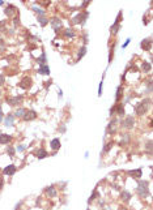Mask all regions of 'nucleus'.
I'll return each mask as SVG.
<instances>
[{
	"label": "nucleus",
	"instance_id": "nucleus-1",
	"mask_svg": "<svg viewBox=\"0 0 153 210\" xmlns=\"http://www.w3.org/2000/svg\"><path fill=\"white\" fill-rule=\"evenodd\" d=\"M148 108H149V99H145V101L140 102L136 107H135V111H136L138 115H144L148 111Z\"/></svg>",
	"mask_w": 153,
	"mask_h": 210
},
{
	"label": "nucleus",
	"instance_id": "nucleus-2",
	"mask_svg": "<svg viewBox=\"0 0 153 210\" xmlns=\"http://www.w3.org/2000/svg\"><path fill=\"white\" fill-rule=\"evenodd\" d=\"M138 192L140 197H145L148 195V184L145 182H140L139 183V187H138Z\"/></svg>",
	"mask_w": 153,
	"mask_h": 210
},
{
	"label": "nucleus",
	"instance_id": "nucleus-3",
	"mask_svg": "<svg viewBox=\"0 0 153 210\" xmlns=\"http://www.w3.org/2000/svg\"><path fill=\"white\" fill-rule=\"evenodd\" d=\"M86 17H88V12L85 11V12H83V13H79V15L73 19V22L75 24H84L85 20H86Z\"/></svg>",
	"mask_w": 153,
	"mask_h": 210
},
{
	"label": "nucleus",
	"instance_id": "nucleus-4",
	"mask_svg": "<svg viewBox=\"0 0 153 210\" xmlns=\"http://www.w3.org/2000/svg\"><path fill=\"white\" fill-rule=\"evenodd\" d=\"M7 102L9 103L11 106H17L19 103H21L22 102V97L21 95H17V97H8L7 98Z\"/></svg>",
	"mask_w": 153,
	"mask_h": 210
},
{
	"label": "nucleus",
	"instance_id": "nucleus-5",
	"mask_svg": "<svg viewBox=\"0 0 153 210\" xmlns=\"http://www.w3.org/2000/svg\"><path fill=\"white\" fill-rule=\"evenodd\" d=\"M134 124H135V120H134V117L132 116H127L124 120H123V125H124L127 129H130V128L134 127Z\"/></svg>",
	"mask_w": 153,
	"mask_h": 210
},
{
	"label": "nucleus",
	"instance_id": "nucleus-6",
	"mask_svg": "<svg viewBox=\"0 0 153 210\" xmlns=\"http://www.w3.org/2000/svg\"><path fill=\"white\" fill-rule=\"evenodd\" d=\"M30 85H31V78H29V77H24L21 80V82H20V86L22 89H29Z\"/></svg>",
	"mask_w": 153,
	"mask_h": 210
},
{
	"label": "nucleus",
	"instance_id": "nucleus-7",
	"mask_svg": "<svg viewBox=\"0 0 153 210\" xmlns=\"http://www.w3.org/2000/svg\"><path fill=\"white\" fill-rule=\"evenodd\" d=\"M37 117V112L33 111V110H30V111H26L24 115V119L25 120H34Z\"/></svg>",
	"mask_w": 153,
	"mask_h": 210
},
{
	"label": "nucleus",
	"instance_id": "nucleus-8",
	"mask_svg": "<svg viewBox=\"0 0 153 210\" xmlns=\"http://www.w3.org/2000/svg\"><path fill=\"white\" fill-rule=\"evenodd\" d=\"M4 175H13V174L16 172V166H13V164H11V166L5 167L4 168Z\"/></svg>",
	"mask_w": 153,
	"mask_h": 210
},
{
	"label": "nucleus",
	"instance_id": "nucleus-9",
	"mask_svg": "<svg viewBox=\"0 0 153 210\" xmlns=\"http://www.w3.org/2000/svg\"><path fill=\"white\" fill-rule=\"evenodd\" d=\"M152 40H150V38H148V39H144L143 42H141V48L143 50H150V47H152V43H150Z\"/></svg>",
	"mask_w": 153,
	"mask_h": 210
},
{
	"label": "nucleus",
	"instance_id": "nucleus-10",
	"mask_svg": "<svg viewBox=\"0 0 153 210\" xmlns=\"http://www.w3.org/2000/svg\"><path fill=\"white\" fill-rule=\"evenodd\" d=\"M5 125L7 127H13V124H15V116L13 115H8L5 116Z\"/></svg>",
	"mask_w": 153,
	"mask_h": 210
},
{
	"label": "nucleus",
	"instance_id": "nucleus-11",
	"mask_svg": "<svg viewBox=\"0 0 153 210\" xmlns=\"http://www.w3.org/2000/svg\"><path fill=\"white\" fill-rule=\"evenodd\" d=\"M51 148L52 150H59L60 149V140L59 138H54L51 141Z\"/></svg>",
	"mask_w": 153,
	"mask_h": 210
},
{
	"label": "nucleus",
	"instance_id": "nucleus-12",
	"mask_svg": "<svg viewBox=\"0 0 153 210\" xmlns=\"http://www.w3.org/2000/svg\"><path fill=\"white\" fill-rule=\"evenodd\" d=\"M12 140V136H9V134H1L0 136V144H8V142Z\"/></svg>",
	"mask_w": 153,
	"mask_h": 210
},
{
	"label": "nucleus",
	"instance_id": "nucleus-13",
	"mask_svg": "<svg viewBox=\"0 0 153 210\" xmlns=\"http://www.w3.org/2000/svg\"><path fill=\"white\" fill-rule=\"evenodd\" d=\"M39 73H41V74H50V68H49V65H47V64L41 65V67H39Z\"/></svg>",
	"mask_w": 153,
	"mask_h": 210
},
{
	"label": "nucleus",
	"instance_id": "nucleus-14",
	"mask_svg": "<svg viewBox=\"0 0 153 210\" xmlns=\"http://www.w3.org/2000/svg\"><path fill=\"white\" fill-rule=\"evenodd\" d=\"M51 25L55 28V30H58L59 28H61V22H60V20H59V19H52L51 20Z\"/></svg>",
	"mask_w": 153,
	"mask_h": 210
},
{
	"label": "nucleus",
	"instance_id": "nucleus-15",
	"mask_svg": "<svg viewBox=\"0 0 153 210\" xmlns=\"http://www.w3.org/2000/svg\"><path fill=\"white\" fill-rule=\"evenodd\" d=\"M46 192H47V195L50 196V197H55L56 196V191H55V187H49V188L46 189Z\"/></svg>",
	"mask_w": 153,
	"mask_h": 210
},
{
	"label": "nucleus",
	"instance_id": "nucleus-16",
	"mask_svg": "<svg viewBox=\"0 0 153 210\" xmlns=\"http://www.w3.org/2000/svg\"><path fill=\"white\" fill-rule=\"evenodd\" d=\"M15 12H16V7L15 5H8L7 7V9H5V13L8 16H12V15H15Z\"/></svg>",
	"mask_w": 153,
	"mask_h": 210
},
{
	"label": "nucleus",
	"instance_id": "nucleus-17",
	"mask_svg": "<svg viewBox=\"0 0 153 210\" xmlns=\"http://www.w3.org/2000/svg\"><path fill=\"white\" fill-rule=\"evenodd\" d=\"M35 154H37V157L39 158V159H43V158L47 157V152H46V150H43V149H39Z\"/></svg>",
	"mask_w": 153,
	"mask_h": 210
},
{
	"label": "nucleus",
	"instance_id": "nucleus-18",
	"mask_svg": "<svg viewBox=\"0 0 153 210\" xmlns=\"http://www.w3.org/2000/svg\"><path fill=\"white\" fill-rule=\"evenodd\" d=\"M115 124H116V120H113L110 124H109V128H107V132L109 133H114L115 132Z\"/></svg>",
	"mask_w": 153,
	"mask_h": 210
},
{
	"label": "nucleus",
	"instance_id": "nucleus-19",
	"mask_svg": "<svg viewBox=\"0 0 153 210\" xmlns=\"http://www.w3.org/2000/svg\"><path fill=\"white\" fill-rule=\"evenodd\" d=\"M130 175H132L134 178H136V179H140V176H141V170H140V168H138L136 171H130Z\"/></svg>",
	"mask_w": 153,
	"mask_h": 210
},
{
	"label": "nucleus",
	"instance_id": "nucleus-20",
	"mask_svg": "<svg viewBox=\"0 0 153 210\" xmlns=\"http://www.w3.org/2000/svg\"><path fill=\"white\" fill-rule=\"evenodd\" d=\"M122 97H123V86H119L116 89V101H120Z\"/></svg>",
	"mask_w": 153,
	"mask_h": 210
},
{
	"label": "nucleus",
	"instance_id": "nucleus-21",
	"mask_svg": "<svg viewBox=\"0 0 153 210\" xmlns=\"http://www.w3.org/2000/svg\"><path fill=\"white\" fill-rule=\"evenodd\" d=\"M116 112H118V115H123V114H124V107H123V105H118V106H116Z\"/></svg>",
	"mask_w": 153,
	"mask_h": 210
},
{
	"label": "nucleus",
	"instance_id": "nucleus-22",
	"mask_svg": "<svg viewBox=\"0 0 153 210\" xmlns=\"http://www.w3.org/2000/svg\"><path fill=\"white\" fill-rule=\"evenodd\" d=\"M110 30H111V33H113V34H116V31L119 30V24H116V22H115V24L111 26Z\"/></svg>",
	"mask_w": 153,
	"mask_h": 210
},
{
	"label": "nucleus",
	"instance_id": "nucleus-23",
	"mask_svg": "<svg viewBox=\"0 0 153 210\" xmlns=\"http://www.w3.org/2000/svg\"><path fill=\"white\" fill-rule=\"evenodd\" d=\"M85 52H86V47H85V46L81 47V50L79 51V58H77V59H81L84 55H85Z\"/></svg>",
	"mask_w": 153,
	"mask_h": 210
},
{
	"label": "nucleus",
	"instance_id": "nucleus-24",
	"mask_svg": "<svg viewBox=\"0 0 153 210\" xmlns=\"http://www.w3.org/2000/svg\"><path fill=\"white\" fill-rule=\"evenodd\" d=\"M38 21L41 22V25H42V26H45V25L47 24V19H45V17H43V16H39V17H38Z\"/></svg>",
	"mask_w": 153,
	"mask_h": 210
},
{
	"label": "nucleus",
	"instance_id": "nucleus-25",
	"mask_svg": "<svg viewBox=\"0 0 153 210\" xmlns=\"http://www.w3.org/2000/svg\"><path fill=\"white\" fill-rule=\"evenodd\" d=\"M122 198L124 201H128L130 198H131V195H130L128 192H123V193H122Z\"/></svg>",
	"mask_w": 153,
	"mask_h": 210
},
{
	"label": "nucleus",
	"instance_id": "nucleus-26",
	"mask_svg": "<svg viewBox=\"0 0 153 210\" xmlns=\"http://www.w3.org/2000/svg\"><path fill=\"white\" fill-rule=\"evenodd\" d=\"M25 112H26V111H25L24 108H19V110L16 111V116H24Z\"/></svg>",
	"mask_w": 153,
	"mask_h": 210
},
{
	"label": "nucleus",
	"instance_id": "nucleus-27",
	"mask_svg": "<svg viewBox=\"0 0 153 210\" xmlns=\"http://www.w3.org/2000/svg\"><path fill=\"white\" fill-rule=\"evenodd\" d=\"M150 68H152V67H150L149 63H144V64H143V71L149 72V71H150Z\"/></svg>",
	"mask_w": 153,
	"mask_h": 210
},
{
	"label": "nucleus",
	"instance_id": "nucleus-28",
	"mask_svg": "<svg viewBox=\"0 0 153 210\" xmlns=\"http://www.w3.org/2000/svg\"><path fill=\"white\" fill-rule=\"evenodd\" d=\"M65 37H73V30L72 29H65Z\"/></svg>",
	"mask_w": 153,
	"mask_h": 210
},
{
	"label": "nucleus",
	"instance_id": "nucleus-29",
	"mask_svg": "<svg viewBox=\"0 0 153 210\" xmlns=\"http://www.w3.org/2000/svg\"><path fill=\"white\" fill-rule=\"evenodd\" d=\"M7 153H8V154L11 155V157H13V155H15V149H13V148H8Z\"/></svg>",
	"mask_w": 153,
	"mask_h": 210
},
{
	"label": "nucleus",
	"instance_id": "nucleus-30",
	"mask_svg": "<svg viewBox=\"0 0 153 210\" xmlns=\"http://www.w3.org/2000/svg\"><path fill=\"white\" fill-rule=\"evenodd\" d=\"M5 43H4V40H1L0 39V51H4V50H5Z\"/></svg>",
	"mask_w": 153,
	"mask_h": 210
},
{
	"label": "nucleus",
	"instance_id": "nucleus-31",
	"mask_svg": "<svg viewBox=\"0 0 153 210\" xmlns=\"http://www.w3.org/2000/svg\"><path fill=\"white\" fill-rule=\"evenodd\" d=\"M33 9H34V11H35V12H37V13H38V15H41V16H42V15H43V11H42V9H41V8H37V7H33Z\"/></svg>",
	"mask_w": 153,
	"mask_h": 210
},
{
	"label": "nucleus",
	"instance_id": "nucleus-32",
	"mask_svg": "<svg viewBox=\"0 0 153 210\" xmlns=\"http://www.w3.org/2000/svg\"><path fill=\"white\" fill-rule=\"evenodd\" d=\"M111 146H113V142H110V144H107V145L105 146V150H104V152H109V150L111 149Z\"/></svg>",
	"mask_w": 153,
	"mask_h": 210
},
{
	"label": "nucleus",
	"instance_id": "nucleus-33",
	"mask_svg": "<svg viewBox=\"0 0 153 210\" xmlns=\"http://www.w3.org/2000/svg\"><path fill=\"white\" fill-rule=\"evenodd\" d=\"M4 81H5V80H4V76H3V74H0V86L4 85Z\"/></svg>",
	"mask_w": 153,
	"mask_h": 210
},
{
	"label": "nucleus",
	"instance_id": "nucleus-34",
	"mask_svg": "<svg viewBox=\"0 0 153 210\" xmlns=\"http://www.w3.org/2000/svg\"><path fill=\"white\" fill-rule=\"evenodd\" d=\"M150 146H152V142L148 141V144H147V149H148V150H150Z\"/></svg>",
	"mask_w": 153,
	"mask_h": 210
},
{
	"label": "nucleus",
	"instance_id": "nucleus-35",
	"mask_svg": "<svg viewBox=\"0 0 153 210\" xmlns=\"http://www.w3.org/2000/svg\"><path fill=\"white\" fill-rule=\"evenodd\" d=\"M3 188V179H1V176H0V189Z\"/></svg>",
	"mask_w": 153,
	"mask_h": 210
},
{
	"label": "nucleus",
	"instance_id": "nucleus-36",
	"mask_svg": "<svg viewBox=\"0 0 153 210\" xmlns=\"http://www.w3.org/2000/svg\"><path fill=\"white\" fill-rule=\"evenodd\" d=\"M3 120V115H1V107H0V121Z\"/></svg>",
	"mask_w": 153,
	"mask_h": 210
},
{
	"label": "nucleus",
	"instance_id": "nucleus-37",
	"mask_svg": "<svg viewBox=\"0 0 153 210\" xmlns=\"http://www.w3.org/2000/svg\"><path fill=\"white\" fill-rule=\"evenodd\" d=\"M1 4H3V1H0V5H1Z\"/></svg>",
	"mask_w": 153,
	"mask_h": 210
},
{
	"label": "nucleus",
	"instance_id": "nucleus-38",
	"mask_svg": "<svg viewBox=\"0 0 153 210\" xmlns=\"http://www.w3.org/2000/svg\"><path fill=\"white\" fill-rule=\"evenodd\" d=\"M0 94H1V91H0Z\"/></svg>",
	"mask_w": 153,
	"mask_h": 210
}]
</instances>
